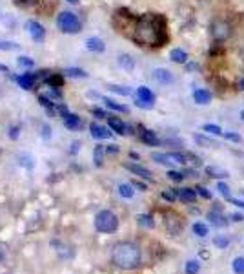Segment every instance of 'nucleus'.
I'll return each mask as SVG.
<instances>
[{"label": "nucleus", "instance_id": "aec40b11", "mask_svg": "<svg viewBox=\"0 0 244 274\" xmlns=\"http://www.w3.org/2000/svg\"><path fill=\"white\" fill-rule=\"evenodd\" d=\"M64 126L70 128V130H79V128L82 126V119H80L79 115L70 113V115L64 117Z\"/></svg>", "mask_w": 244, "mask_h": 274}, {"label": "nucleus", "instance_id": "864d4df0", "mask_svg": "<svg viewBox=\"0 0 244 274\" xmlns=\"http://www.w3.org/2000/svg\"><path fill=\"white\" fill-rule=\"evenodd\" d=\"M66 2H70V4H73V6H75V4H79L80 0H66Z\"/></svg>", "mask_w": 244, "mask_h": 274}, {"label": "nucleus", "instance_id": "e433bc0d", "mask_svg": "<svg viewBox=\"0 0 244 274\" xmlns=\"http://www.w3.org/2000/svg\"><path fill=\"white\" fill-rule=\"evenodd\" d=\"M202 130L208 133H213V135H220L222 133V130H220V126H217V124H204L202 126Z\"/></svg>", "mask_w": 244, "mask_h": 274}, {"label": "nucleus", "instance_id": "09e8293b", "mask_svg": "<svg viewBox=\"0 0 244 274\" xmlns=\"http://www.w3.org/2000/svg\"><path fill=\"white\" fill-rule=\"evenodd\" d=\"M71 152H77V150H80V143H73V145H71Z\"/></svg>", "mask_w": 244, "mask_h": 274}, {"label": "nucleus", "instance_id": "4468645a", "mask_svg": "<svg viewBox=\"0 0 244 274\" xmlns=\"http://www.w3.org/2000/svg\"><path fill=\"white\" fill-rule=\"evenodd\" d=\"M86 48L90 51H93V53H102V51L106 50V44L102 39H97V37H91V39H88L86 41Z\"/></svg>", "mask_w": 244, "mask_h": 274}, {"label": "nucleus", "instance_id": "f8f14e48", "mask_svg": "<svg viewBox=\"0 0 244 274\" xmlns=\"http://www.w3.org/2000/svg\"><path fill=\"white\" fill-rule=\"evenodd\" d=\"M108 124H110L111 132L119 133V135H126V133H128V126H126L120 119H117V117H111V115L108 117Z\"/></svg>", "mask_w": 244, "mask_h": 274}, {"label": "nucleus", "instance_id": "37998d69", "mask_svg": "<svg viewBox=\"0 0 244 274\" xmlns=\"http://www.w3.org/2000/svg\"><path fill=\"white\" fill-rule=\"evenodd\" d=\"M231 205H235V207L239 208H244V201H240V199H235V198H226Z\"/></svg>", "mask_w": 244, "mask_h": 274}, {"label": "nucleus", "instance_id": "79ce46f5", "mask_svg": "<svg viewBox=\"0 0 244 274\" xmlns=\"http://www.w3.org/2000/svg\"><path fill=\"white\" fill-rule=\"evenodd\" d=\"M135 104H137L139 108H144V110H151V108H153V104H151V102L142 101V99H139V97H137V101H135Z\"/></svg>", "mask_w": 244, "mask_h": 274}, {"label": "nucleus", "instance_id": "a19ab883", "mask_svg": "<svg viewBox=\"0 0 244 274\" xmlns=\"http://www.w3.org/2000/svg\"><path fill=\"white\" fill-rule=\"evenodd\" d=\"M224 137L228 139V141H233V143H240V141H242V137H240L239 133H233V132H226Z\"/></svg>", "mask_w": 244, "mask_h": 274}, {"label": "nucleus", "instance_id": "a18cd8bd", "mask_svg": "<svg viewBox=\"0 0 244 274\" xmlns=\"http://www.w3.org/2000/svg\"><path fill=\"white\" fill-rule=\"evenodd\" d=\"M133 187H137V188H139L140 192H146V185H142V183L135 181V183H133Z\"/></svg>", "mask_w": 244, "mask_h": 274}, {"label": "nucleus", "instance_id": "49530a36", "mask_svg": "<svg viewBox=\"0 0 244 274\" xmlns=\"http://www.w3.org/2000/svg\"><path fill=\"white\" fill-rule=\"evenodd\" d=\"M17 4H20V6H30V4H33V0H17Z\"/></svg>", "mask_w": 244, "mask_h": 274}, {"label": "nucleus", "instance_id": "a878e982", "mask_svg": "<svg viewBox=\"0 0 244 274\" xmlns=\"http://www.w3.org/2000/svg\"><path fill=\"white\" fill-rule=\"evenodd\" d=\"M137 221H139V225H142V227H146V228L155 227V221L150 214H139V216H137Z\"/></svg>", "mask_w": 244, "mask_h": 274}, {"label": "nucleus", "instance_id": "b1692460", "mask_svg": "<svg viewBox=\"0 0 244 274\" xmlns=\"http://www.w3.org/2000/svg\"><path fill=\"white\" fill-rule=\"evenodd\" d=\"M117 190H119L120 196H122V198H126V199H131L135 196L133 187H131V185H128V183H120Z\"/></svg>", "mask_w": 244, "mask_h": 274}, {"label": "nucleus", "instance_id": "603ef678", "mask_svg": "<svg viewBox=\"0 0 244 274\" xmlns=\"http://www.w3.org/2000/svg\"><path fill=\"white\" fill-rule=\"evenodd\" d=\"M239 117H240V121L244 122V108H242V110H240V112H239Z\"/></svg>", "mask_w": 244, "mask_h": 274}, {"label": "nucleus", "instance_id": "4c0bfd02", "mask_svg": "<svg viewBox=\"0 0 244 274\" xmlns=\"http://www.w3.org/2000/svg\"><path fill=\"white\" fill-rule=\"evenodd\" d=\"M19 66H24V68H31L35 62H33V59H30V57H19Z\"/></svg>", "mask_w": 244, "mask_h": 274}, {"label": "nucleus", "instance_id": "39448f33", "mask_svg": "<svg viewBox=\"0 0 244 274\" xmlns=\"http://www.w3.org/2000/svg\"><path fill=\"white\" fill-rule=\"evenodd\" d=\"M151 159L159 165H186L188 163V154L169 152V154H151Z\"/></svg>", "mask_w": 244, "mask_h": 274}, {"label": "nucleus", "instance_id": "c9c22d12", "mask_svg": "<svg viewBox=\"0 0 244 274\" xmlns=\"http://www.w3.org/2000/svg\"><path fill=\"white\" fill-rule=\"evenodd\" d=\"M213 243L219 247V249H226L229 245V239L228 238H224V236H215L213 238Z\"/></svg>", "mask_w": 244, "mask_h": 274}, {"label": "nucleus", "instance_id": "5701e85b", "mask_svg": "<svg viewBox=\"0 0 244 274\" xmlns=\"http://www.w3.org/2000/svg\"><path fill=\"white\" fill-rule=\"evenodd\" d=\"M17 81H19L20 88H24V90H31V88H33V84H35V75H31V73H26V75H20Z\"/></svg>", "mask_w": 244, "mask_h": 274}, {"label": "nucleus", "instance_id": "c756f323", "mask_svg": "<svg viewBox=\"0 0 244 274\" xmlns=\"http://www.w3.org/2000/svg\"><path fill=\"white\" fill-rule=\"evenodd\" d=\"M193 232L199 236V238H206L208 236V227L204 223H193Z\"/></svg>", "mask_w": 244, "mask_h": 274}, {"label": "nucleus", "instance_id": "9b49d317", "mask_svg": "<svg viewBox=\"0 0 244 274\" xmlns=\"http://www.w3.org/2000/svg\"><path fill=\"white\" fill-rule=\"evenodd\" d=\"M90 133L93 139H108V137L111 135V132L108 130V128L100 126V124H97V122H91L90 124Z\"/></svg>", "mask_w": 244, "mask_h": 274}, {"label": "nucleus", "instance_id": "58836bf2", "mask_svg": "<svg viewBox=\"0 0 244 274\" xmlns=\"http://www.w3.org/2000/svg\"><path fill=\"white\" fill-rule=\"evenodd\" d=\"M195 190H197V194H199V196H202L204 199H211V192H209L206 187H202V185H199V187L195 188Z\"/></svg>", "mask_w": 244, "mask_h": 274}, {"label": "nucleus", "instance_id": "f257e3e1", "mask_svg": "<svg viewBox=\"0 0 244 274\" xmlns=\"http://www.w3.org/2000/svg\"><path fill=\"white\" fill-rule=\"evenodd\" d=\"M135 41L142 46H162L166 41L164 19L159 15L140 17L135 26Z\"/></svg>", "mask_w": 244, "mask_h": 274}, {"label": "nucleus", "instance_id": "2eb2a0df", "mask_svg": "<svg viewBox=\"0 0 244 274\" xmlns=\"http://www.w3.org/2000/svg\"><path fill=\"white\" fill-rule=\"evenodd\" d=\"M117 64H119L120 68L124 71H133L135 70V59L131 55H128V53H122V55H119V59H117Z\"/></svg>", "mask_w": 244, "mask_h": 274}, {"label": "nucleus", "instance_id": "6e6552de", "mask_svg": "<svg viewBox=\"0 0 244 274\" xmlns=\"http://www.w3.org/2000/svg\"><path fill=\"white\" fill-rule=\"evenodd\" d=\"M26 30H28L30 37L35 42H42V41H44L46 30H44V26L40 24V22H37V21H28V22H26Z\"/></svg>", "mask_w": 244, "mask_h": 274}, {"label": "nucleus", "instance_id": "72a5a7b5", "mask_svg": "<svg viewBox=\"0 0 244 274\" xmlns=\"http://www.w3.org/2000/svg\"><path fill=\"white\" fill-rule=\"evenodd\" d=\"M62 82H64V79L59 77V75H50V79H48L50 88H60V86H62Z\"/></svg>", "mask_w": 244, "mask_h": 274}, {"label": "nucleus", "instance_id": "c03bdc74", "mask_svg": "<svg viewBox=\"0 0 244 274\" xmlns=\"http://www.w3.org/2000/svg\"><path fill=\"white\" fill-rule=\"evenodd\" d=\"M119 152V147L117 145H110V147L106 148V154H117Z\"/></svg>", "mask_w": 244, "mask_h": 274}, {"label": "nucleus", "instance_id": "7c9ffc66", "mask_svg": "<svg viewBox=\"0 0 244 274\" xmlns=\"http://www.w3.org/2000/svg\"><path fill=\"white\" fill-rule=\"evenodd\" d=\"M108 90L115 91V93H119V95H131V90L128 86H117V84H110Z\"/></svg>", "mask_w": 244, "mask_h": 274}, {"label": "nucleus", "instance_id": "f704fd0d", "mask_svg": "<svg viewBox=\"0 0 244 274\" xmlns=\"http://www.w3.org/2000/svg\"><path fill=\"white\" fill-rule=\"evenodd\" d=\"M168 178L171 179V181H177V183H180V181H184V172H177V170H169L168 172Z\"/></svg>", "mask_w": 244, "mask_h": 274}, {"label": "nucleus", "instance_id": "393cba45", "mask_svg": "<svg viewBox=\"0 0 244 274\" xmlns=\"http://www.w3.org/2000/svg\"><path fill=\"white\" fill-rule=\"evenodd\" d=\"M104 152H106V148L102 147V145H97L93 150V161L97 167H102V161H104Z\"/></svg>", "mask_w": 244, "mask_h": 274}, {"label": "nucleus", "instance_id": "1a4fd4ad", "mask_svg": "<svg viewBox=\"0 0 244 274\" xmlns=\"http://www.w3.org/2000/svg\"><path fill=\"white\" fill-rule=\"evenodd\" d=\"M124 168L126 170H130V172H133L135 176H140V178L146 179V181H153V176H151L150 170L144 167H140V165H135V163H124Z\"/></svg>", "mask_w": 244, "mask_h": 274}, {"label": "nucleus", "instance_id": "20e7f679", "mask_svg": "<svg viewBox=\"0 0 244 274\" xmlns=\"http://www.w3.org/2000/svg\"><path fill=\"white\" fill-rule=\"evenodd\" d=\"M57 26L62 33H68V35H75L80 31L79 17L71 11H60L59 17H57Z\"/></svg>", "mask_w": 244, "mask_h": 274}, {"label": "nucleus", "instance_id": "9d476101", "mask_svg": "<svg viewBox=\"0 0 244 274\" xmlns=\"http://www.w3.org/2000/svg\"><path fill=\"white\" fill-rule=\"evenodd\" d=\"M177 196H179V199L184 201V203H195L197 190H195V188H177Z\"/></svg>", "mask_w": 244, "mask_h": 274}, {"label": "nucleus", "instance_id": "7ed1b4c3", "mask_svg": "<svg viewBox=\"0 0 244 274\" xmlns=\"http://www.w3.org/2000/svg\"><path fill=\"white\" fill-rule=\"evenodd\" d=\"M95 228L102 234H113L117 228H119V218L117 214L111 212V210H100L95 216Z\"/></svg>", "mask_w": 244, "mask_h": 274}, {"label": "nucleus", "instance_id": "ddd939ff", "mask_svg": "<svg viewBox=\"0 0 244 274\" xmlns=\"http://www.w3.org/2000/svg\"><path fill=\"white\" fill-rule=\"evenodd\" d=\"M193 99H195V102H197V104H200V106H206V104H209V102H211V91L199 88V90L193 91Z\"/></svg>", "mask_w": 244, "mask_h": 274}, {"label": "nucleus", "instance_id": "bb28decb", "mask_svg": "<svg viewBox=\"0 0 244 274\" xmlns=\"http://www.w3.org/2000/svg\"><path fill=\"white\" fill-rule=\"evenodd\" d=\"M104 104L108 108H111V110H115V112H128V108H126L124 104H119V102L113 101V99H104Z\"/></svg>", "mask_w": 244, "mask_h": 274}, {"label": "nucleus", "instance_id": "2f4dec72", "mask_svg": "<svg viewBox=\"0 0 244 274\" xmlns=\"http://www.w3.org/2000/svg\"><path fill=\"white\" fill-rule=\"evenodd\" d=\"M160 196H162V199L169 201V203H173L175 199L179 198V196H177V190H173V188H168V190H164V192L160 194Z\"/></svg>", "mask_w": 244, "mask_h": 274}, {"label": "nucleus", "instance_id": "3c124183", "mask_svg": "<svg viewBox=\"0 0 244 274\" xmlns=\"http://www.w3.org/2000/svg\"><path fill=\"white\" fill-rule=\"evenodd\" d=\"M233 219H235V221H240V219H244V218H242V216H239V214H235Z\"/></svg>", "mask_w": 244, "mask_h": 274}, {"label": "nucleus", "instance_id": "6ab92c4d", "mask_svg": "<svg viewBox=\"0 0 244 274\" xmlns=\"http://www.w3.org/2000/svg\"><path fill=\"white\" fill-rule=\"evenodd\" d=\"M169 59L173 62H177V64H186V62H188V53H186L184 50H180V48H175V50H171V53H169Z\"/></svg>", "mask_w": 244, "mask_h": 274}, {"label": "nucleus", "instance_id": "4be33fe9", "mask_svg": "<svg viewBox=\"0 0 244 274\" xmlns=\"http://www.w3.org/2000/svg\"><path fill=\"white\" fill-rule=\"evenodd\" d=\"M193 139H195V143L197 145H200V147H206V148H219L220 145L217 141H213V139H209V137H206V135H193Z\"/></svg>", "mask_w": 244, "mask_h": 274}, {"label": "nucleus", "instance_id": "a211bd4d", "mask_svg": "<svg viewBox=\"0 0 244 274\" xmlns=\"http://www.w3.org/2000/svg\"><path fill=\"white\" fill-rule=\"evenodd\" d=\"M206 174H208L209 178H217V179L229 178L228 170H224V168H220V167H206Z\"/></svg>", "mask_w": 244, "mask_h": 274}, {"label": "nucleus", "instance_id": "8fccbe9b", "mask_svg": "<svg viewBox=\"0 0 244 274\" xmlns=\"http://www.w3.org/2000/svg\"><path fill=\"white\" fill-rule=\"evenodd\" d=\"M239 90H242V91H244V77L239 81Z\"/></svg>", "mask_w": 244, "mask_h": 274}, {"label": "nucleus", "instance_id": "dca6fc26", "mask_svg": "<svg viewBox=\"0 0 244 274\" xmlns=\"http://www.w3.org/2000/svg\"><path fill=\"white\" fill-rule=\"evenodd\" d=\"M140 141L144 143V145H148V147H159L160 145L159 137L155 135V132H151V130H142V133H140Z\"/></svg>", "mask_w": 244, "mask_h": 274}, {"label": "nucleus", "instance_id": "423d86ee", "mask_svg": "<svg viewBox=\"0 0 244 274\" xmlns=\"http://www.w3.org/2000/svg\"><path fill=\"white\" fill-rule=\"evenodd\" d=\"M209 33L217 42H224L229 35H231V26L226 21H213L211 22V28H209Z\"/></svg>", "mask_w": 244, "mask_h": 274}, {"label": "nucleus", "instance_id": "f03ea898", "mask_svg": "<svg viewBox=\"0 0 244 274\" xmlns=\"http://www.w3.org/2000/svg\"><path fill=\"white\" fill-rule=\"evenodd\" d=\"M142 261V252H140L139 245L131 243V241H119L113 245L111 249V263L117 269L122 270H133L137 269Z\"/></svg>", "mask_w": 244, "mask_h": 274}, {"label": "nucleus", "instance_id": "c85d7f7f", "mask_svg": "<svg viewBox=\"0 0 244 274\" xmlns=\"http://www.w3.org/2000/svg\"><path fill=\"white\" fill-rule=\"evenodd\" d=\"M231 269H233L235 274H244V258L242 256H237L231 263Z\"/></svg>", "mask_w": 244, "mask_h": 274}, {"label": "nucleus", "instance_id": "de8ad7c7", "mask_svg": "<svg viewBox=\"0 0 244 274\" xmlns=\"http://www.w3.org/2000/svg\"><path fill=\"white\" fill-rule=\"evenodd\" d=\"M6 258V249H4V245H0V261Z\"/></svg>", "mask_w": 244, "mask_h": 274}, {"label": "nucleus", "instance_id": "473e14b6", "mask_svg": "<svg viewBox=\"0 0 244 274\" xmlns=\"http://www.w3.org/2000/svg\"><path fill=\"white\" fill-rule=\"evenodd\" d=\"M64 73H66V75H70V77H82V79L88 77V73H86L84 70H79V68H68Z\"/></svg>", "mask_w": 244, "mask_h": 274}, {"label": "nucleus", "instance_id": "412c9836", "mask_svg": "<svg viewBox=\"0 0 244 274\" xmlns=\"http://www.w3.org/2000/svg\"><path fill=\"white\" fill-rule=\"evenodd\" d=\"M137 97L142 99V101H146V102H151V104H153V101H155V93L148 86H139V88H137Z\"/></svg>", "mask_w": 244, "mask_h": 274}, {"label": "nucleus", "instance_id": "ea45409f", "mask_svg": "<svg viewBox=\"0 0 244 274\" xmlns=\"http://www.w3.org/2000/svg\"><path fill=\"white\" fill-rule=\"evenodd\" d=\"M217 190H219V192L222 194L224 198H229V187H228V185H226V183L220 181L219 185H217Z\"/></svg>", "mask_w": 244, "mask_h": 274}, {"label": "nucleus", "instance_id": "0eeeda50", "mask_svg": "<svg viewBox=\"0 0 244 274\" xmlns=\"http://www.w3.org/2000/svg\"><path fill=\"white\" fill-rule=\"evenodd\" d=\"M151 77H153V81L160 86H169V84H173L175 82V75L173 71H169L168 68H155L151 71Z\"/></svg>", "mask_w": 244, "mask_h": 274}, {"label": "nucleus", "instance_id": "cd10ccee", "mask_svg": "<svg viewBox=\"0 0 244 274\" xmlns=\"http://www.w3.org/2000/svg\"><path fill=\"white\" fill-rule=\"evenodd\" d=\"M186 274H199L200 270V263L199 261H195V259H189V261H186Z\"/></svg>", "mask_w": 244, "mask_h": 274}, {"label": "nucleus", "instance_id": "f3484780", "mask_svg": "<svg viewBox=\"0 0 244 274\" xmlns=\"http://www.w3.org/2000/svg\"><path fill=\"white\" fill-rule=\"evenodd\" d=\"M208 219L215 225V227L222 228V227H226V225H228V219H226L224 216L219 212V210H211V212H208Z\"/></svg>", "mask_w": 244, "mask_h": 274}]
</instances>
